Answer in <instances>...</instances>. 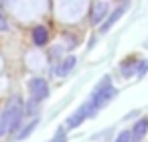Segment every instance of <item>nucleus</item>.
I'll return each instance as SVG.
<instances>
[{
  "label": "nucleus",
  "mask_w": 148,
  "mask_h": 142,
  "mask_svg": "<svg viewBox=\"0 0 148 142\" xmlns=\"http://www.w3.org/2000/svg\"><path fill=\"white\" fill-rule=\"evenodd\" d=\"M4 114L8 118V134H14L21 124H23V114H25V108H23V99L21 95H12L4 108Z\"/></svg>",
  "instance_id": "f257e3e1"
},
{
  "label": "nucleus",
  "mask_w": 148,
  "mask_h": 142,
  "mask_svg": "<svg viewBox=\"0 0 148 142\" xmlns=\"http://www.w3.org/2000/svg\"><path fill=\"white\" fill-rule=\"evenodd\" d=\"M114 95H116V87L110 83V77H103V79H101V83L95 87V91H93L91 99H89V104H91L93 112H95L97 108L106 106V104H108Z\"/></svg>",
  "instance_id": "f03ea898"
},
{
  "label": "nucleus",
  "mask_w": 148,
  "mask_h": 142,
  "mask_svg": "<svg viewBox=\"0 0 148 142\" xmlns=\"http://www.w3.org/2000/svg\"><path fill=\"white\" fill-rule=\"evenodd\" d=\"M29 91H31V97L35 102H43L49 95V83L43 77H35L29 81Z\"/></svg>",
  "instance_id": "7ed1b4c3"
},
{
  "label": "nucleus",
  "mask_w": 148,
  "mask_h": 142,
  "mask_svg": "<svg viewBox=\"0 0 148 142\" xmlns=\"http://www.w3.org/2000/svg\"><path fill=\"white\" fill-rule=\"evenodd\" d=\"M93 114V108H91V104L87 102V104H83V106H79L69 118H67V128H77L79 124H83V120L87 118V116H91Z\"/></svg>",
  "instance_id": "20e7f679"
},
{
  "label": "nucleus",
  "mask_w": 148,
  "mask_h": 142,
  "mask_svg": "<svg viewBox=\"0 0 148 142\" xmlns=\"http://www.w3.org/2000/svg\"><path fill=\"white\" fill-rule=\"evenodd\" d=\"M108 4L106 2H95L93 4V8H91V23L93 25H99V23H103V19H106V14H108Z\"/></svg>",
  "instance_id": "39448f33"
},
{
  "label": "nucleus",
  "mask_w": 148,
  "mask_h": 142,
  "mask_svg": "<svg viewBox=\"0 0 148 142\" xmlns=\"http://www.w3.org/2000/svg\"><path fill=\"white\" fill-rule=\"evenodd\" d=\"M146 132H148V118H140L132 128V138L138 142V140H142L146 136Z\"/></svg>",
  "instance_id": "423d86ee"
},
{
  "label": "nucleus",
  "mask_w": 148,
  "mask_h": 142,
  "mask_svg": "<svg viewBox=\"0 0 148 142\" xmlns=\"http://www.w3.org/2000/svg\"><path fill=\"white\" fill-rule=\"evenodd\" d=\"M124 10H126V6H124V4H122V6H118V8H116V10H114V12H112V14L106 19V23L101 25V33H108V31H110V29H112V27L118 23V19L124 14Z\"/></svg>",
  "instance_id": "0eeeda50"
},
{
  "label": "nucleus",
  "mask_w": 148,
  "mask_h": 142,
  "mask_svg": "<svg viewBox=\"0 0 148 142\" xmlns=\"http://www.w3.org/2000/svg\"><path fill=\"white\" fill-rule=\"evenodd\" d=\"M47 41H49V31L45 27H35L33 29V43L43 47V45H47Z\"/></svg>",
  "instance_id": "6e6552de"
},
{
  "label": "nucleus",
  "mask_w": 148,
  "mask_h": 142,
  "mask_svg": "<svg viewBox=\"0 0 148 142\" xmlns=\"http://www.w3.org/2000/svg\"><path fill=\"white\" fill-rule=\"evenodd\" d=\"M73 67H75V57H73V55H67V57L61 61V65L57 67V73H59L61 77H65V75H67Z\"/></svg>",
  "instance_id": "1a4fd4ad"
},
{
  "label": "nucleus",
  "mask_w": 148,
  "mask_h": 142,
  "mask_svg": "<svg viewBox=\"0 0 148 142\" xmlns=\"http://www.w3.org/2000/svg\"><path fill=\"white\" fill-rule=\"evenodd\" d=\"M37 126H39V118L31 120V122H29V124H27L23 130H18V132H16V138H18V140H25V138H29V136L35 132V128H37Z\"/></svg>",
  "instance_id": "9d476101"
},
{
  "label": "nucleus",
  "mask_w": 148,
  "mask_h": 142,
  "mask_svg": "<svg viewBox=\"0 0 148 142\" xmlns=\"http://www.w3.org/2000/svg\"><path fill=\"white\" fill-rule=\"evenodd\" d=\"M6 134H8V118H6V114L2 110L0 112V138L6 136Z\"/></svg>",
  "instance_id": "9b49d317"
},
{
  "label": "nucleus",
  "mask_w": 148,
  "mask_h": 142,
  "mask_svg": "<svg viewBox=\"0 0 148 142\" xmlns=\"http://www.w3.org/2000/svg\"><path fill=\"white\" fill-rule=\"evenodd\" d=\"M134 71H136V67H134V59H126L124 65H122V75L128 77V75H132Z\"/></svg>",
  "instance_id": "f8f14e48"
},
{
  "label": "nucleus",
  "mask_w": 148,
  "mask_h": 142,
  "mask_svg": "<svg viewBox=\"0 0 148 142\" xmlns=\"http://www.w3.org/2000/svg\"><path fill=\"white\" fill-rule=\"evenodd\" d=\"M116 142H132V132H128V130L120 132V134L116 136Z\"/></svg>",
  "instance_id": "ddd939ff"
},
{
  "label": "nucleus",
  "mask_w": 148,
  "mask_h": 142,
  "mask_svg": "<svg viewBox=\"0 0 148 142\" xmlns=\"http://www.w3.org/2000/svg\"><path fill=\"white\" fill-rule=\"evenodd\" d=\"M51 142H67V136H65V130H63V128H59V130L55 132V136L51 138Z\"/></svg>",
  "instance_id": "4468645a"
},
{
  "label": "nucleus",
  "mask_w": 148,
  "mask_h": 142,
  "mask_svg": "<svg viewBox=\"0 0 148 142\" xmlns=\"http://www.w3.org/2000/svg\"><path fill=\"white\" fill-rule=\"evenodd\" d=\"M146 71H148V61H140L138 67H136V73H138V75H144Z\"/></svg>",
  "instance_id": "2eb2a0df"
},
{
  "label": "nucleus",
  "mask_w": 148,
  "mask_h": 142,
  "mask_svg": "<svg viewBox=\"0 0 148 142\" xmlns=\"http://www.w3.org/2000/svg\"><path fill=\"white\" fill-rule=\"evenodd\" d=\"M37 104L39 102H35L33 97L29 99V106H27V114H35V110H37Z\"/></svg>",
  "instance_id": "dca6fc26"
},
{
  "label": "nucleus",
  "mask_w": 148,
  "mask_h": 142,
  "mask_svg": "<svg viewBox=\"0 0 148 142\" xmlns=\"http://www.w3.org/2000/svg\"><path fill=\"white\" fill-rule=\"evenodd\" d=\"M0 31H8V23H6V16L0 12Z\"/></svg>",
  "instance_id": "f3484780"
}]
</instances>
